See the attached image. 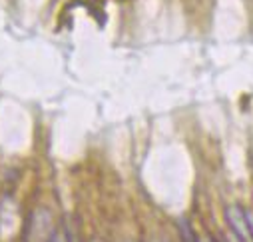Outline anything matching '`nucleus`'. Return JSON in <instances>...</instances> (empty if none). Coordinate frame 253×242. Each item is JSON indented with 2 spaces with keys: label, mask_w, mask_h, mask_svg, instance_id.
Listing matches in <instances>:
<instances>
[{
  "label": "nucleus",
  "mask_w": 253,
  "mask_h": 242,
  "mask_svg": "<svg viewBox=\"0 0 253 242\" xmlns=\"http://www.w3.org/2000/svg\"><path fill=\"white\" fill-rule=\"evenodd\" d=\"M225 220L227 226L231 228L233 236L239 242H253L249 226H247V216H245V208L239 204H227L225 206Z\"/></svg>",
  "instance_id": "nucleus-1"
},
{
  "label": "nucleus",
  "mask_w": 253,
  "mask_h": 242,
  "mask_svg": "<svg viewBox=\"0 0 253 242\" xmlns=\"http://www.w3.org/2000/svg\"><path fill=\"white\" fill-rule=\"evenodd\" d=\"M177 226H179V234H181V240H183V242H202V240L196 236V232L192 230V226H189L187 220H179Z\"/></svg>",
  "instance_id": "nucleus-2"
},
{
  "label": "nucleus",
  "mask_w": 253,
  "mask_h": 242,
  "mask_svg": "<svg viewBox=\"0 0 253 242\" xmlns=\"http://www.w3.org/2000/svg\"><path fill=\"white\" fill-rule=\"evenodd\" d=\"M245 216H247V226H249V232H251V238H253V210L245 208Z\"/></svg>",
  "instance_id": "nucleus-3"
},
{
  "label": "nucleus",
  "mask_w": 253,
  "mask_h": 242,
  "mask_svg": "<svg viewBox=\"0 0 253 242\" xmlns=\"http://www.w3.org/2000/svg\"><path fill=\"white\" fill-rule=\"evenodd\" d=\"M48 242H64V240H62V236H60L58 232H54V234H50V238H48Z\"/></svg>",
  "instance_id": "nucleus-4"
}]
</instances>
